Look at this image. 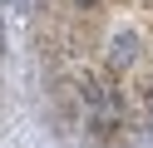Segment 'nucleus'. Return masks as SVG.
<instances>
[{
  "label": "nucleus",
  "instance_id": "1",
  "mask_svg": "<svg viewBox=\"0 0 153 148\" xmlns=\"http://www.w3.org/2000/svg\"><path fill=\"white\" fill-rule=\"evenodd\" d=\"M138 45H143L138 30H119V35L109 39V64H114V69H128L133 59H138Z\"/></svg>",
  "mask_w": 153,
  "mask_h": 148
},
{
  "label": "nucleus",
  "instance_id": "2",
  "mask_svg": "<svg viewBox=\"0 0 153 148\" xmlns=\"http://www.w3.org/2000/svg\"><path fill=\"white\" fill-rule=\"evenodd\" d=\"M74 5H79V10H99L104 0H74Z\"/></svg>",
  "mask_w": 153,
  "mask_h": 148
},
{
  "label": "nucleus",
  "instance_id": "3",
  "mask_svg": "<svg viewBox=\"0 0 153 148\" xmlns=\"http://www.w3.org/2000/svg\"><path fill=\"white\" fill-rule=\"evenodd\" d=\"M148 114H153V84H148Z\"/></svg>",
  "mask_w": 153,
  "mask_h": 148
},
{
  "label": "nucleus",
  "instance_id": "4",
  "mask_svg": "<svg viewBox=\"0 0 153 148\" xmlns=\"http://www.w3.org/2000/svg\"><path fill=\"white\" fill-rule=\"evenodd\" d=\"M0 45H5V30H0Z\"/></svg>",
  "mask_w": 153,
  "mask_h": 148
},
{
  "label": "nucleus",
  "instance_id": "5",
  "mask_svg": "<svg viewBox=\"0 0 153 148\" xmlns=\"http://www.w3.org/2000/svg\"><path fill=\"white\" fill-rule=\"evenodd\" d=\"M0 84H5V79H0Z\"/></svg>",
  "mask_w": 153,
  "mask_h": 148
}]
</instances>
